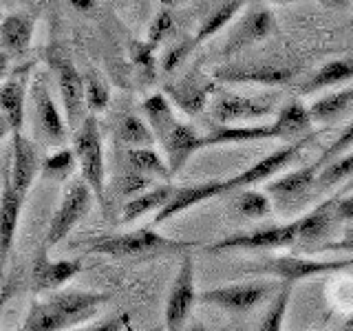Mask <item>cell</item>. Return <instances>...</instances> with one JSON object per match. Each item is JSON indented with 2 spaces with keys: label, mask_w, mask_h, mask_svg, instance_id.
Returning <instances> with one entry per match:
<instances>
[{
  "label": "cell",
  "mask_w": 353,
  "mask_h": 331,
  "mask_svg": "<svg viewBox=\"0 0 353 331\" xmlns=\"http://www.w3.org/2000/svg\"><path fill=\"white\" fill-rule=\"evenodd\" d=\"M274 31H276V20L270 9L250 11V14L241 22H236V27L230 31L223 49H221V58H232V55L241 53L243 49L252 47V44L270 38Z\"/></svg>",
  "instance_id": "2e32d148"
},
{
  "label": "cell",
  "mask_w": 353,
  "mask_h": 331,
  "mask_svg": "<svg viewBox=\"0 0 353 331\" xmlns=\"http://www.w3.org/2000/svg\"><path fill=\"white\" fill-rule=\"evenodd\" d=\"M33 33H36V20L27 14H9L0 20V49L9 58L22 55L31 47Z\"/></svg>",
  "instance_id": "603a6c76"
},
{
  "label": "cell",
  "mask_w": 353,
  "mask_h": 331,
  "mask_svg": "<svg viewBox=\"0 0 353 331\" xmlns=\"http://www.w3.org/2000/svg\"><path fill=\"white\" fill-rule=\"evenodd\" d=\"M174 29V16H172V11L170 7H161L157 14H154L152 22H150V27H148V42L152 44L154 49L159 47V42L165 40V36Z\"/></svg>",
  "instance_id": "b9f144b4"
},
{
  "label": "cell",
  "mask_w": 353,
  "mask_h": 331,
  "mask_svg": "<svg viewBox=\"0 0 353 331\" xmlns=\"http://www.w3.org/2000/svg\"><path fill=\"white\" fill-rule=\"evenodd\" d=\"M150 183H152V177H146L137 170L126 168V172L117 179V192L130 199V197H135L143 190H148Z\"/></svg>",
  "instance_id": "7bdbcfd3"
},
{
  "label": "cell",
  "mask_w": 353,
  "mask_h": 331,
  "mask_svg": "<svg viewBox=\"0 0 353 331\" xmlns=\"http://www.w3.org/2000/svg\"><path fill=\"white\" fill-rule=\"evenodd\" d=\"M137 3H143V0H137Z\"/></svg>",
  "instance_id": "6f0895ef"
},
{
  "label": "cell",
  "mask_w": 353,
  "mask_h": 331,
  "mask_svg": "<svg viewBox=\"0 0 353 331\" xmlns=\"http://www.w3.org/2000/svg\"><path fill=\"white\" fill-rule=\"evenodd\" d=\"M53 69H55V75H58V91L62 97L66 126L73 132L80 126V121L88 115L86 95H84V77L75 69V64L66 58H55Z\"/></svg>",
  "instance_id": "8fae6325"
},
{
  "label": "cell",
  "mask_w": 353,
  "mask_h": 331,
  "mask_svg": "<svg viewBox=\"0 0 353 331\" xmlns=\"http://www.w3.org/2000/svg\"><path fill=\"white\" fill-rule=\"evenodd\" d=\"M347 177H353V152L345 154V157L338 159V161L334 159L327 168L320 170L314 185H318V190H325V188L334 185L338 181H345Z\"/></svg>",
  "instance_id": "f35d334b"
},
{
  "label": "cell",
  "mask_w": 353,
  "mask_h": 331,
  "mask_svg": "<svg viewBox=\"0 0 353 331\" xmlns=\"http://www.w3.org/2000/svg\"><path fill=\"white\" fill-rule=\"evenodd\" d=\"M11 132V128H9V124H7V119L3 117V113H0V139H5L7 135Z\"/></svg>",
  "instance_id": "816d5d0a"
},
{
  "label": "cell",
  "mask_w": 353,
  "mask_h": 331,
  "mask_svg": "<svg viewBox=\"0 0 353 331\" xmlns=\"http://www.w3.org/2000/svg\"><path fill=\"white\" fill-rule=\"evenodd\" d=\"M221 194H228L225 190V179H212L194 185H174V192L165 201L163 208H159L152 217V225H161L165 221H170L174 217H179L185 210H190L194 205H201L208 199H214Z\"/></svg>",
  "instance_id": "5bb4252c"
},
{
  "label": "cell",
  "mask_w": 353,
  "mask_h": 331,
  "mask_svg": "<svg viewBox=\"0 0 353 331\" xmlns=\"http://www.w3.org/2000/svg\"><path fill=\"white\" fill-rule=\"evenodd\" d=\"M230 208L239 217L261 219L272 212V201L265 192L250 190V188H236V190H230Z\"/></svg>",
  "instance_id": "4dcf8cb0"
},
{
  "label": "cell",
  "mask_w": 353,
  "mask_h": 331,
  "mask_svg": "<svg viewBox=\"0 0 353 331\" xmlns=\"http://www.w3.org/2000/svg\"><path fill=\"white\" fill-rule=\"evenodd\" d=\"M347 192H353V179L347 183V185H342V190L338 192V197H342V194H347Z\"/></svg>",
  "instance_id": "f5cc1de1"
},
{
  "label": "cell",
  "mask_w": 353,
  "mask_h": 331,
  "mask_svg": "<svg viewBox=\"0 0 353 331\" xmlns=\"http://www.w3.org/2000/svg\"><path fill=\"white\" fill-rule=\"evenodd\" d=\"M196 49V42L194 38H185V40H176L172 47L163 53V58H161V71L165 75H170L174 73L179 66L185 62V58H190V53Z\"/></svg>",
  "instance_id": "ab89813d"
},
{
  "label": "cell",
  "mask_w": 353,
  "mask_h": 331,
  "mask_svg": "<svg viewBox=\"0 0 353 331\" xmlns=\"http://www.w3.org/2000/svg\"><path fill=\"white\" fill-rule=\"evenodd\" d=\"M270 3H279V5H290V3H296V0H270Z\"/></svg>",
  "instance_id": "9f6ffc18"
},
{
  "label": "cell",
  "mask_w": 353,
  "mask_h": 331,
  "mask_svg": "<svg viewBox=\"0 0 353 331\" xmlns=\"http://www.w3.org/2000/svg\"><path fill=\"white\" fill-rule=\"evenodd\" d=\"M7 71H9V55L0 49V80L7 75Z\"/></svg>",
  "instance_id": "f907efd6"
},
{
  "label": "cell",
  "mask_w": 353,
  "mask_h": 331,
  "mask_svg": "<svg viewBox=\"0 0 353 331\" xmlns=\"http://www.w3.org/2000/svg\"><path fill=\"white\" fill-rule=\"evenodd\" d=\"M159 146H163L165 163H168L170 177H174L183 170V166L190 161L192 154L205 148V143H203V135L192 124H183V121L176 119V124L172 126V130L165 135V139Z\"/></svg>",
  "instance_id": "ffe728a7"
},
{
  "label": "cell",
  "mask_w": 353,
  "mask_h": 331,
  "mask_svg": "<svg viewBox=\"0 0 353 331\" xmlns=\"http://www.w3.org/2000/svg\"><path fill=\"white\" fill-rule=\"evenodd\" d=\"M196 301H199V292H196L194 259L190 252H183L181 265H179V270H176V276L172 279L168 298H165V307H163L165 329H170V331L183 329Z\"/></svg>",
  "instance_id": "277c9868"
},
{
  "label": "cell",
  "mask_w": 353,
  "mask_h": 331,
  "mask_svg": "<svg viewBox=\"0 0 353 331\" xmlns=\"http://www.w3.org/2000/svg\"><path fill=\"white\" fill-rule=\"evenodd\" d=\"M31 69H33V62L22 64L16 71L7 73L3 77V84H0V113L7 119L11 132L22 130V126H25Z\"/></svg>",
  "instance_id": "7c38bea8"
},
{
  "label": "cell",
  "mask_w": 353,
  "mask_h": 331,
  "mask_svg": "<svg viewBox=\"0 0 353 331\" xmlns=\"http://www.w3.org/2000/svg\"><path fill=\"white\" fill-rule=\"evenodd\" d=\"M219 82L232 84H265V86H285L294 80V69L274 64V62H250V64H225L212 73Z\"/></svg>",
  "instance_id": "4fadbf2b"
},
{
  "label": "cell",
  "mask_w": 353,
  "mask_h": 331,
  "mask_svg": "<svg viewBox=\"0 0 353 331\" xmlns=\"http://www.w3.org/2000/svg\"><path fill=\"white\" fill-rule=\"evenodd\" d=\"M126 168L152 177V179H170L168 163L152 146L126 148Z\"/></svg>",
  "instance_id": "f546056e"
},
{
  "label": "cell",
  "mask_w": 353,
  "mask_h": 331,
  "mask_svg": "<svg viewBox=\"0 0 353 331\" xmlns=\"http://www.w3.org/2000/svg\"><path fill=\"white\" fill-rule=\"evenodd\" d=\"M353 221V194L345 197V199H336L334 203V223H349Z\"/></svg>",
  "instance_id": "f6af8a7d"
},
{
  "label": "cell",
  "mask_w": 353,
  "mask_h": 331,
  "mask_svg": "<svg viewBox=\"0 0 353 331\" xmlns=\"http://www.w3.org/2000/svg\"><path fill=\"white\" fill-rule=\"evenodd\" d=\"M154 51H157V49H154L148 40H146V42L135 40V42L130 44V58H132V64H135L141 73L154 75V71H157V58H154Z\"/></svg>",
  "instance_id": "60d3db41"
},
{
  "label": "cell",
  "mask_w": 353,
  "mask_h": 331,
  "mask_svg": "<svg viewBox=\"0 0 353 331\" xmlns=\"http://www.w3.org/2000/svg\"><path fill=\"white\" fill-rule=\"evenodd\" d=\"M117 135H119V141L126 143L128 148H132V146H154V143H157L150 126L146 124V119L135 115V113L124 115V119H121L119 126H117Z\"/></svg>",
  "instance_id": "e575fe53"
},
{
  "label": "cell",
  "mask_w": 353,
  "mask_h": 331,
  "mask_svg": "<svg viewBox=\"0 0 353 331\" xmlns=\"http://www.w3.org/2000/svg\"><path fill=\"white\" fill-rule=\"evenodd\" d=\"M212 88H214V84L208 82L196 69V71H190L188 75H183L181 80L165 84L163 93L174 106H179L183 113L194 117V115H201L205 110L208 97L212 93Z\"/></svg>",
  "instance_id": "d6986e66"
},
{
  "label": "cell",
  "mask_w": 353,
  "mask_h": 331,
  "mask_svg": "<svg viewBox=\"0 0 353 331\" xmlns=\"http://www.w3.org/2000/svg\"><path fill=\"white\" fill-rule=\"evenodd\" d=\"M316 137H318L316 132H305V135H301V139H296L290 146H283L279 150L270 152L268 157L252 163L248 170L239 172L236 177H232V179H225V190L230 192V190H236V188H250V185H256L265 179H270V177H274L279 170H283L287 163H292L296 154L305 150Z\"/></svg>",
  "instance_id": "9c48e42d"
},
{
  "label": "cell",
  "mask_w": 353,
  "mask_h": 331,
  "mask_svg": "<svg viewBox=\"0 0 353 331\" xmlns=\"http://www.w3.org/2000/svg\"><path fill=\"white\" fill-rule=\"evenodd\" d=\"M274 113V102L263 97H243L223 93L214 99L210 115L216 124H234V121H252L263 119Z\"/></svg>",
  "instance_id": "ac0fdd59"
},
{
  "label": "cell",
  "mask_w": 353,
  "mask_h": 331,
  "mask_svg": "<svg viewBox=\"0 0 353 331\" xmlns=\"http://www.w3.org/2000/svg\"><path fill=\"white\" fill-rule=\"evenodd\" d=\"M294 285L292 281H281L279 290L274 294V301L270 305L268 312L263 314V320L259 329L261 331H281L283 325H285V316H287V307H290V301H292V294H294Z\"/></svg>",
  "instance_id": "d6a6232c"
},
{
  "label": "cell",
  "mask_w": 353,
  "mask_h": 331,
  "mask_svg": "<svg viewBox=\"0 0 353 331\" xmlns=\"http://www.w3.org/2000/svg\"><path fill=\"white\" fill-rule=\"evenodd\" d=\"M128 323H130L128 316H115V318L104 320L102 325H91L88 329L91 331H124V329H130Z\"/></svg>",
  "instance_id": "bcb514c9"
},
{
  "label": "cell",
  "mask_w": 353,
  "mask_h": 331,
  "mask_svg": "<svg viewBox=\"0 0 353 331\" xmlns=\"http://www.w3.org/2000/svg\"><path fill=\"white\" fill-rule=\"evenodd\" d=\"M281 283L270 281H252V283H232V285H219L212 290H205L199 294V301L203 305L223 309L232 314H248L252 309L263 305L268 298L274 296Z\"/></svg>",
  "instance_id": "3957f363"
},
{
  "label": "cell",
  "mask_w": 353,
  "mask_h": 331,
  "mask_svg": "<svg viewBox=\"0 0 353 331\" xmlns=\"http://www.w3.org/2000/svg\"><path fill=\"white\" fill-rule=\"evenodd\" d=\"M243 5H245V0H221V3L214 9H210L203 16V20L199 22V29L192 36L194 42L201 44L210 38H214L221 29H225L230 22L236 18V14L243 9Z\"/></svg>",
  "instance_id": "f1b7e54d"
},
{
  "label": "cell",
  "mask_w": 353,
  "mask_h": 331,
  "mask_svg": "<svg viewBox=\"0 0 353 331\" xmlns=\"http://www.w3.org/2000/svg\"><path fill=\"white\" fill-rule=\"evenodd\" d=\"M318 3L327 9H347L351 0H318Z\"/></svg>",
  "instance_id": "681fc988"
},
{
  "label": "cell",
  "mask_w": 353,
  "mask_h": 331,
  "mask_svg": "<svg viewBox=\"0 0 353 331\" xmlns=\"http://www.w3.org/2000/svg\"><path fill=\"white\" fill-rule=\"evenodd\" d=\"M159 5H161V7H170V9H172L174 5H179V0H159Z\"/></svg>",
  "instance_id": "db71d44e"
},
{
  "label": "cell",
  "mask_w": 353,
  "mask_h": 331,
  "mask_svg": "<svg viewBox=\"0 0 353 331\" xmlns=\"http://www.w3.org/2000/svg\"><path fill=\"white\" fill-rule=\"evenodd\" d=\"M353 104V86L349 88H342L338 93H329L325 97L316 99V102L309 106V117L312 121H329L338 117L340 113H345V110Z\"/></svg>",
  "instance_id": "1f68e13d"
},
{
  "label": "cell",
  "mask_w": 353,
  "mask_h": 331,
  "mask_svg": "<svg viewBox=\"0 0 353 331\" xmlns=\"http://www.w3.org/2000/svg\"><path fill=\"white\" fill-rule=\"evenodd\" d=\"M347 268H353V259H342V261H312V259H303V257H270L265 261H259L252 265L254 272L259 274H268L274 276L279 281H305V279H314V276H325V274H334L342 272Z\"/></svg>",
  "instance_id": "52a82bcc"
},
{
  "label": "cell",
  "mask_w": 353,
  "mask_h": 331,
  "mask_svg": "<svg viewBox=\"0 0 353 331\" xmlns=\"http://www.w3.org/2000/svg\"><path fill=\"white\" fill-rule=\"evenodd\" d=\"M86 252L102 254V257L110 259H159V257H172V254H183L192 252L196 248L194 241H183V239H170L163 237L152 228H139L132 232H124V234H99L91 241L84 243Z\"/></svg>",
  "instance_id": "6da1fadb"
},
{
  "label": "cell",
  "mask_w": 353,
  "mask_h": 331,
  "mask_svg": "<svg viewBox=\"0 0 353 331\" xmlns=\"http://www.w3.org/2000/svg\"><path fill=\"white\" fill-rule=\"evenodd\" d=\"M353 146V124H349L345 130L340 132V137L331 143V146H327L325 150H323V154L316 159L318 163H327V161H331V159H336V154H340V152H345L347 148H351Z\"/></svg>",
  "instance_id": "ee69618b"
},
{
  "label": "cell",
  "mask_w": 353,
  "mask_h": 331,
  "mask_svg": "<svg viewBox=\"0 0 353 331\" xmlns=\"http://www.w3.org/2000/svg\"><path fill=\"white\" fill-rule=\"evenodd\" d=\"M84 263L80 259L73 261H51L47 248H42L31 268V290L33 294H49L64 287L71 279L82 272Z\"/></svg>",
  "instance_id": "e0dca14e"
},
{
  "label": "cell",
  "mask_w": 353,
  "mask_h": 331,
  "mask_svg": "<svg viewBox=\"0 0 353 331\" xmlns=\"http://www.w3.org/2000/svg\"><path fill=\"white\" fill-rule=\"evenodd\" d=\"M263 139H290L279 119L272 124H256V126H232V124H216L212 130L203 135V143L208 146H221V143H243V141H263Z\"/></svg>",
  "instance_id": "44dd1931"
},
{
  "label": "cell",
  "mask_w": 353,
  "mask_h": 331,
  "mask_svg": "<svg viewBox=\"0 0 353 331\" xmlns=\"http://www.w3.org/2000/svg\"><path fill=\"white\" fill-rule=\"evenodd\" d=\"M336 197L327 199V201H323L318 208H314L312 212L301 217L298 221H301V239H298V243H301L303 248H314V245H320V241H323L327 237L329 228L334 225V203H336Z\"/></svg>",
  "instance_id": "d4e9b609"
},
{
  "label": "cell",
  "mask_w": 353,
  "mask_h": 331,
  "mask_svg": "<svg viewBox=\"0 0 353 331\" xmlns=\"http://www.w3.org/2000/svg\"><path fill=\"white\" fill-rule=\"evenodd\" d=\"M25 331H62V320L49 301H33L22 323Z\"/></svg>",
  "instance_id": "d590c367"
},
{
  "label": "cell",
  "mask_w": 353,
  "mask_h": 331,
  "mask_svg": "<svg viewBox=\"0 0 353 331\" xmlns=\"http://www.w3.org/2000/svg\"><path fill=\"white\" fill-rule=\"evenodd\" d=\"M95 3L97 0H69V5L77 11H91L95 9Z\"/></svg>",
  "instance_id": "c3c4849f"
},
{
  "label": "cell",
  "mask_w": 353,
  "mask_h": 331,
  "mask_svg": "<svg viewBox=\"0 0 353 331\" xmlns=\"http://www.w3.org/2000/svg\"><path fill=\"white\" fill-rule=\"evenodd\" d=\"M172 192H174L172 183H161L157 188H150V190H143L135 197H130L124 203V208H121V221H124V223H132V221H137L139 217L157 212L159 208L165 205V201H168Z\"/></svg>",
  "instance_id": "4316f807"
},
{
  "label": "cell",
  "mask_w": 353,
  "mask_h": 331,
  "mask_svg": "<svg viewBox=\"0 0 353 331\" xmlns=\"http://www.w3.org/2000/svg\"><path fill=\"white\" fill-rule=\"evenodd\" d=\"M276 119H279L281 124H283V128H285L287 137H290V139L305 135V132L309 130V126L314 124L312 117H309L307 106H303L301 102H290V104H285V106L279 110V115H276Z\"/></svg>",
  "instance_id": "8d00e7d4"
},
{
  "label": "cell",
  "mask_w": 353,
  "mask_h": 331,
  "mask_svg": "<svg viewBox=\"0 0 353 331\" xmlns=\"http://www.w3.org/2000/svg\"><path fill=\"white\" fill-rule=\"evenodd\" d=\"M84 95H86V110L93 115L102 113L110 104V88L97 75L84 77Z\"/></svg>",
  "instance_id": "74e56055"
},
{
  "label": "cell",
  "mask_w": 353,
  "mask_h": 331,
  "mask_svg": "<svg viewBox=\"0 0 353 331\" xmlns=\"http://www.w3.org/2000/svg\"><path fill=\"white\" fill-rule=\"evenodd\" d=\"M320 250H325V252H353V228H349L345 232L342 241L325 243V245H320Z\"/></svg>",
  "instance_id": "7dc6e473"
},
{
  "label": "cell",
  "mask_w": 353,
  "mask_h": 331,
  "mask_svg": "<svg viewBox=\"0 0 353 331\" xmlns=\"http://www.w3.org/2000/svg\"><path fill=\"white\" fill-rule=\"evenodd\" d=\"M349 80H353V58H340L334 62H327L314 75H309V80L298 86V93L312 95L323 91L327 86H336Z\"/></svg>",
  "instance_id": "83f0119b"
},
{
  "label": "cell",
  "mask_w": 353,
  "mask_h": 331,
  "mask_svg": "<svg viewBox=\"0 0 353 331\" xmlns=\"http://www.w3.org/2000/svg\"><path fill=\"white\" fill-rule=\"evenodd\" d=\"M342 329H347V331H349V329H353V316H351V318L347 320L345 325H342Z\"/></svg>",
  "instance_id": "11a10c76"
},
{
  "label": "cell",
  "mask_w": 353,
  "mask_h": 331,
  "mask_svg": "<svg viewBox=\"0 0 353 331\" xmlns=\"http://www.w3.org/2000/svg\"><path fill=\"white\" fill-rule=\"evenodd\" d=\"M141 115H143V119H146V124L150 126L154 139H157L159 143L165 139V135H168V132L172 130V126L176 124L172 102L165 97V93H152L143 99Z\"/></svg>",
  "instance_id": "484cf974"
},
{
  "label": "cell",
  "mask_w": 353,
  "mask_h": 331,
  "mask_svg": "<svg viewBox=\"0 0 353 331\" xmlns=\"http://www.w3.org/2000/svg\"><path fill=\"white\" fill-rule=\"evenodd\" d=\"M75 170H77L75 152L73 148L66 146H62L60 150L49 154L44 161H40V177L47 181H66Z\"/></svg>",
  "instance_id": "836d02e7"
},
{
  "label": "cell",
  "mask_w": 353,
  "mask_h": 331,
  "mask_svg": "<svg viewBox=\"0 0 353 331\" xmlns=\"http://www.w3.org/2000/svg\"><path fill=\"white\" fill-rule=\"evenodd\" d=\"M95 197L91 188L84 179H77L71 183L69 190L64 192L62 201L51 217V223L47 228V239H44V248H53L62 243L66 237L71 234V230L80 223V221L91 212Z\"/></svg>",
  "instance_id": "8992f818"
},
{
  "label": "cell",
  "mask_w": 353,
  "mask_h": 331,
  "mask_svg": "<svg viewBox=\"0 0 353 331\" xmlns=\"http://www.w3.org/2000/svg\"><path fill=\"white\" fill-rule=\"evenodd\" d=\"M49 294L51 296L47 301L55 307L64 329H73L80 323L91 320L99 312V307L106 305L110 298L108 294L102 292H84V290H55Z\"/></svg>",
  "instance_id": "30bf717a"
},
{
  "label": "cell",
  "mask_w": 353,
  "mask_h": 331,
  "mask_svg": "<svg viewBox=\"0 0 353 331\" xmlns=\"http://www.w3.org/2000/svg\"><path fill=\"white\" fill-rule=\"evenodd\" d=\"M11 135H14V139H11V159H9L7 177L11 185H14L22 197H27L29 188L40 174L38 148L29 137L22 135V130H14Z\"/></svg>",
  "instance_id": "9a60e30c"
},
{
  "label": "cell",
  "mask_w": 353,
  "mask_h": 331,
  "mask_svg": "<svg viewBox=\"0 0 353 331\" xmlns=\"http://www.w3.org/2000/svg\"><path fill=\"white\" fill-rule=\"evenodd\" d=\"M22 203H25V197L11 185L9 177L5 174L3 192H0V261L7 259V254L14 248Z\"/></svg>",
  "instance_id": "7402d4cb"
},
{
  "label": "cell",
  "mask_w": 353,
  "mask_h": 331,
  "mask_svg": "<svg viewBox=\"0 0 353 331\" xmlns=\"http://www.w3.org/2000/svg\"><path fill=\"white\" fill-rule=\"evenodd\" d=\"M73 152L77 159V168L82 179L88 183L95 201L106 210V163H104V146L102 132H99L97 117L88 113L80 126L73 130Z\"/></svg>",
  "instance_id": "7a4b0ae2"
},
{
  "label": "cell",
  "mask_w": 353,
  "mask_h": 331,
  "mask_svg": "<svg viewBox=\"0 0 353 331\" xmlns=\"http://www.w3.org/2000/svg\"><path fill=\"white\" fill-rule=\"evenodd\" d=\"M31 108H33V128L44 137V141L53 146H64L69 139V126H66L64 113L53 102L51 88L44 75H38L31 84Z\"/></svg>",
  "instance_id": "ba28073f"
},
{
  "label": "cell",
  "mask_w": 353,
  "mask_h": 331,
  "mask_svg": "<svg viewBox=\"0 0 353 331\" xmlns=\"http://www.w3.org/2000/svg\"><path fill=\"white\" fill-rule=\"evenodd\" d=\"M323 168H325L323 163L314 161L301 170H294L290 174H285V177H281V179H276L268 185V194L276 197L279 201H294V199L307 194L309 188H314L316 177L320 174Z\"/></svg>",
  "instance_id": "cb8c5ba5"
},
{
  "label": "cell",
  "mask_w": 353,
  "mask_h": 331,
  "mask_svg": "<svg viewBox=\"0 0 353 331\" xmlns=\"http://www.w3.org/2000/svg\"><path fill=\"white\" fill-rule=\"evenodd\" d=\"M301 239V221H292L287 225H272V228H259L252 232H236V234L223 237L221 241L212 243L208 252L221 254L232 250H283L298 245Z\"/></svg>",
  "instance_id": "5b68a950"
}]
</instances>
